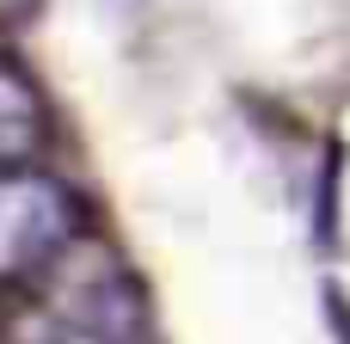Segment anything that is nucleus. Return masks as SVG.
Returning a JSON list of instances; mask_svg holds the SVG:
<instances>
[{
  "label": "nucleus",
  "mask_w": 350,
  "mask_h": 344,
  "mask_svg": "<svg viewBox=\"0 0 350 344\" xmlns=\"http://www.w3.org/2000/svg\"><path fill=\"white\" fill-rule=\"evenodd\" d=\"M12 308L6 344H154V314L129 265L105 246H62Z\"/></svg>",
  "instance_id": "f257e3e1"
},
{
  "label": "nucleus",
  "mask_w": 350,
  "mask_h": 344,
  "mask_svg": "<svg viewBox=\"0 0 350 344\" xmlns=\"http://www.w3.org/2000/svg\"><path fill=\"white\" fill-rule=\"evenodd\" d=\"M74 240V197L62 178L0 166V283H31Z\"/></svg>",
  "instance_id": "f03ea898"
},
{
  "label": "nucleus",
  "mask_w": 350,
  "mask_h": 344,
  "mask_svg": "<svg viewBox=\"0 0 350 344\" xmlns=\"http://www.w3.org/2000/svg\"><path fill=\"white\" fill-rule=\"evenodd\" d=\"M37 148H43V98L12 62H0V166H25Z\"/></svg>",
  "instance_id": "7ed1b4c3"
}]
</instances>
